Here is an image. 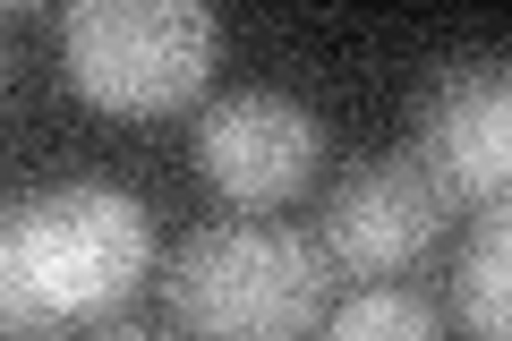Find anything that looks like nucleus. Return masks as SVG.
<instances>
[{
  "label": "nucleus",
  "mask_w": 512,
  "mask_h": 341,
  "mask_svg": "<svg viewBox=\"0 0 512 341\" xmlns=\"http://www.w3.org/2000/svg\"><path fill=\"white\" fill-rule=\"evenodd\" d=\"M154 273V222L128 188L60 180L0 214V341L111 324Z\"/></svg>",
  "instance_id": "obj_1"
},
{
  "label": "nucleus",
  "mask_w": 512,
  "mask_h": 341,
  "mask_svg": "<svg viewBox=\"0 0 512 341\" xmlns=\"http://www.w3.org/2000/svg\"><path fill=\"white\" fill-rule=\"evenodd\" d=\"M444 222H453V205H444V188L427 180L410 154H376L359 162L342 188L325 197V214H316V248H325L333 282H393V273H410L427 248L444 239Z\"/></svg>",
  "instance_id": "obj_5"
},
{
  "label": "nucleus",
  "mask_w": 512,
  "mask_h": 341,
  "mask_svg": "<svg viewBox=\"0 0 512 341\" xmlns=\"http://www.w3.org/2000/svg\"><path fill=\"white\" fill-rule=\"evenodd\" d=\"M222 60V26L197 0H77L60 18V69L94 111L163 120L205 94Z\"/></svg>",
  "instance_id": "obj_3"
},
{
  "label": "nucleus",
  "mask_w": 512,
  "mask_h": 341,
  "mask_svg": "<svg viewBox=\"0 0 512 341\" xmlns=\"http://www.w3.org/2000/svg\"><path fill=\"white\" fill-rule=\"evenodd\" d=\"M410 162L444 188V205H504L512 180V77L504 52H470V60H444L436 77L419 86L410 103Z\"/></svg>",
  "instance_id": "obj_4"
},
{
  "label": "nucleus",
  "mask_w": 512,
  "mask_h": 341,
  "mask_svg": "<svg viewBox=\"0 0 512 341\" xmlns=\"http://www.w3.org/2000/svg\"><path fill=\"white\" fill-rule=\"evenodd\" d=\"M94 341H146V333H137V324H103Z\"/></svg>",
  "instance_id": "obj_9"
},
{
  "label": "nucleus",
  "mask_w": 512,
  "mask_h": 341,
  "mask_svg": "<svg viewBox=\"0 0 512 341\" xmlns=\"http://www.w3.org/2000/svg\"><path fill=\"white\" fill-rule=\"evenodd\" d=\"M316 341H444V324H436V307H427L419 290L376 282L350 307H333V316L316 324Z\"/></svg>",
  "instance_id": "obj_8"
},
{
  "label": "nucleus",
  "mask_w": 512,
  "mask_h": 341,
  "mask_svg": "<svg viewBox=\"0 0 512 341\" xmlns=\"http://www.w3.org/2000/svg\"><path fill=\"white\" fill-rule=\"evenodd\" d=\"M316 162H325V128H316L308 103L274 86H248V94H222V103L197 111V171L214 197L248 205H291L299 188L316 180Z\"/></svg>",
  "instance_id": "obj_6"
},
{
  "label": "nucleus",
  "mask_w": 512,
  "mask_h": 341,
  "mask_svg": "<svg viewBox=\"0 0 512 341\" xmlns=\"http://www.w3.org/2000/svg\"><path fill=\"white\" fill-rule=\"evenodd\" d=\"M453 324L461 341H512V214L487 205L453 256Z\"/></svg>",
  "instance_id": "obj_7"
},
{
  "label": "nucleus",
  "mask_w": 512,
  "mask_h": 341,
  "mask_svg": "<svg viewBox=\"0 0 512 341\" xmlns=\"http://www.w3.org/2000/svg\"><path fill=\"white\" fill-rule=\"evenodd\" d=\"M163 307L188 341H308L333 316V265L308 231L239 214L180 239L163 265Z\"/></svg>",
  "instance_id": "obj_2"
}]
</instances>
